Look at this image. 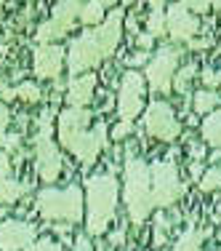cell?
Segmentation results:
<instances>
[{"label":"cell","mask_w":221,"mask_h":251,"mask_svg":"<svg viewBox=\"0 0 221 251\" xmlns=\"http://www.w3.org/2000/svg\"><path fill=\"white\" fill-rule=\"evenodd\" d=\"M123 11H112L99 27L86 29L83 35L69 43V56H67V67L72 75H80L86 70H93L96 64H101L110 53H115L117 43H120L123 35Z\"/></svg>","instance_id":"obj_1"},{"label":"cell","mask_w":221,"mask_h":251,"mask_svg":"<svg viewBox=\"0 0 221 251\" xmlns=\"http://www.w3.org/2000/svg\"><path fill=\"white\" fill-rule=\"evenodd\" d=\"M91 118L93 115L88 110H75V107H67L59 115V139H62V147L75 152L83 163H93L107 145V126L96 123L91 131L88 128Z\"/></svg>","instance_id":"obj_2"},{"label":"cell","mask_w":221,"mask_h":251,"mask_svg":"<svg viewBox=\"0 0 221 251\" xmlns=\"http://www.w3.org/2000/svg\"><path fill=\"white\" fill-rule=\"evenodd\" d=\"M88 193V232L91 235H101L107 225L115 217V203H117V182L110 174L91 176L86 184Z\"/></svg>","instance_id":"obj_3"},{"label":"cell","mask_w":221,"mask_h":251,"mask_svg":"<svg viewBox=\"0 0 221 251\" xmlns=\"http://www.w3.org/2000/svg\"><path fill=\"white\" fill-rule=\"evenodd\" d=\"M125 206H128V217L136 225L144 222L152 211V176L144 160L128 158L125 160Z\"/></svg>","instance_id":"obj_4"},{"label":"cell","mask_w":221,"mask_h":251,"mask_svg":"<svg viewBox=\"0 0 221 251\" xmlns=\"http://www.w3.org/2000/svg\"><path fill=\"white\" fill-rule=\"evenodd\" d=\"M38 208L45 219H62V222H80L83 219V193L77 187L67 190H43L38 195Z\"/></svg>","instance_id":"obj_5"},{"label":"cell","mask_w":221,"mask_h":251,"mask_svg":"<svg viewBox=\"0 0 221 251\" xmlns=\"http://www.w3.org/2000/svg\"><path fill=\"white\" fill-rule=\"evenodd\" d=\"M35 147H38L35 155H38V171L43 176V182H56L59 174H62V155H59L56 145L51 142V112L40 115V128H38Z\"/></svg>","instance_id":"obj_6"},{"label":"cell","mask_w":221,"mask_h":251,"mask_svg":"<svg viewBox=\"0 0 221 251\" xmlns=\"http://www.w3.org/2000/svg\"><path fill=\"white\" fill-rule=\"evenodd\" d=\"M149 176H152V203L160 208H168L173 201L181 195V182H178V171L176 166L168 163V160H157V163L149 169Z\"/></svg>","instance_id":"obj_7"},{"label":"cell","mask_w":221,"mask_h":251,"mask_svg":"<svg viewBox=\"0 0 221 251\" xmlns=\"http://www.w3.org/2000/svg\"><path fill=\"white\" fill-rule=\"evenodd\" d=\"M178 49H160L157 51V56L155 59H149V64H147V83L155 88V91H160V94H168L171 88H173V75H176V64H178Z\"/></svg>","instance_id":"obj_8"},{"label":"cell","mask_w":221,"mask_h":251,"mask_svg":"<svg viewBox=\"0 0 221 251\" xmlns=\"http://www.w3.org/2000/svg\"><path fill=\"white\" fill-rule=\"evenodd\" d=\"M75 22H80V3H56L53 5V19L40 25L38 29L40 46H51V40L72 32Z\"/></svg>","instance_id":"obj_9"},{"label":"cell","mask_w":221,"mask_h":251,"mask_svg":"<svg viewBox=\"0 0 221 251\" xmlns=\"http://www.w3.org/2000/svg\"><path fill=\"white\" fill-rule=\"evenodd\" d=\"M144 75H139L136 70H128L123 75V83H120V97H117V112H120L123 121H133L136 115L141 112L144 107Z\"/></svg>","instance_id":"obj_10"},{"label":"cell","mask_w":221,"mask_h":251,"mask_svg":"<svg viewBox=\"0 0 221 251\" xmlns=\"http://www.w3.org/2000/svg\"><path fill=\"white\" fill-rule=\"evenodd\" d=\"M147 131L155 136V139H163V142H173L178 136V123L173 118V110L168 101H152L147 107V115H144Z\"/></svg>","instance_id":"obj_11"},{"label":"cell","mask_w":221,"mask_h":251,"mask_svg":"<svg viewBox=\"0 0 221 251\" xmlns=\"http://www.w3.org/2000/svg\"><path fill=\"white\" fill-rule=\"evenodd\" d=\"M38 230L27 222H0V251H27Z\"/></svg>","instance_id":"obj_12"},{"label":"cell","mask_w":221,"mask_h":251,"mask_svg":"<svg viewBox=\"0 0 221 251\" xmlns=\"http://www.w3.org/2000/svg\"><path fill=\"white\" fill-rule=\"evenodd\" d=\"M200 29V22L184 8V3H176L168 8L165 14V32L171 35L173 40H195V32Z\"/></svg>","instance_id":"obj_13"},{"label":"cell","mask_w":221,"mask_h":251,"mask_svg":"<svg viewBox=\"0 0 221 251\" xmlns=\"http://www.w3.org/2000/svg\"><path fill=\"white\" fill-rule=\"evenodd\" d=\"M64 67V49L62 46H40L35 51V75L45 80H56Z\"/></svg>","instance_id":"obj_14"},{"label":"cell","mask_w":221,"mask_h":251,"mask_svg":"<svg viewBox=\"0 0 221 251\" xmlns=\"http://www.w3.org/2000/svg\"><path fill=\"white\" fill-rule=\"evenodd\" d=\"M93 88H96V75H80L69 80L67 86V104L75 110H86V104L93 99Z\"/></svg>","instance_id":"obj_15"},{"label":"cell","mask_w":221,"mask_h":251,"mask_svg":"<svg viewBox=\"0 0 221 251\" xmlns=\"http://www.w3.org/2000/svg\"><path fill=\"white\" fill-rule=\"evenodd\" d=\"M202 139L211 147H221V112H211L202 121Z\"/></svg>","instance_id":"obj_16"},{"label":"cell","mask_w":221,"mask_h":251,"mask_svg":"<svg viewBox=\"0 0 221 251\" xmlns=\"http://www.w3.org/2000/svg\"><path fill=\"white\" fill-rule=\"evenodd\" d=\"M24 190H27V184H22V182H14V179H0V203H16L24 195Z\"/></svg>","instance_id":"obj_17"},{"label":"cell","mask_w":221,"mask_h":251,"mask_svg":"<svg viewBox=\"0 0 221 251\" xmlns=\"http://www.w3.org/2000/svg\"><path fill=\"white\" fill-rule=\"evenodd\" d=\"M219 94L216 91H211V88H205V91H197L195 94V101H192V107H195V112H200V115H205V112H213L216 110V104H219Z\"/></svg>","instance_id":"obj_18"},{"label":"cell","mask_w":221,"mask_h":251,"mask_svg":"<svg viewBox=\"0 0 221 251\" xmlns=\"http://www.w3.org/2000/svg\"><path fill=\"white\" fill-rule=\"evenodd\" d=\"M202 238H205V232H197L195 227H189V230H184V235L176 241L173 251H200Z\"/></svg>","instance_id":"obj_19"},{"label":"cell","mask_w":221,"mask_h":251,"mask_svg":"<svg viewBox=\"0 0 221 251\" xmlns=\"http://www.w3.org/2000/svg\"><path fill=\"white\" fill-rule=\"evenodd\" d=\"M107 3H80V22L83 25H99L104 22Z\"/></svg>","instance_id":"obj_20"},{"label":"cell","mask_w":221,"mask_h":251,"mask_svg":"<svg viewBox=\"0 0 221 251\" xmlns=\"http://www.w3.org/2000/svg\"><path fill=\"white\" fill-rule=\"evenodd\" d=\"M160 8H163V5L155 3V5H152V14H149V19H147V32L152 35V38L165 35V14H163Z\"/></svg>","instance_id":"obj_21"},{"label":"cell","mask_w":221,"mask_h":251,"mask_svg":"<svg viewBox=\"0 0 221 251\" xmlns=\"http://www.w3.org/2000/svg\"><path fill=\"white\" fill-rule=\"evenodd\" d=\"M195 73H197L195 64H187V67H181L176 75H173V88H176L178 94H184V91L189 88V80L195 77Z\"/></svg>","instance_id":"obj_22"},{"label":"cell","mask_w":221,"mask_h":251,"mask_svg":"<svg viewBox=\"0 0 221 251\" xmlns=\"http://www.w3.org/2000/svg\"><path fill=\"white\" fill-rule=\"evenodd\" d=\"M221 187V169H211V171H205L200 179V190L202 193H211V190H216Z\"/></svg>","instance_id":"obj_23"},{"label":"cell","mask_w":221,"mask_h":251,"mask_svg":"<svg viewBox=\"0 0 221 251\" xmlns=\"http://www.w3.org/2000/svg\"><path fill=\"white\" fill-rule=\"evenodd\" d=\"M16 97L29 101V104H35V101L40 99V88L35 86V83H22V86H16Z\"/></svg>","instance_id":"obj_24"},{"label":"cell","mask_w":221,"mask_h":251,"mask_svg":"<svg viewBox=\"0 0 221 251\" xmlns=\"http://www.w3.org/2000/svg\"><path fill=\"white\" fill-rule=\"evenodd\" d=\"M27 251H62V243L53 241V238H40V241H35Z\"/></svg>","instance_id":"obj_25"},{"label":"cell","mask_w":221,"mask_h":251,"mask_svg":"<svg viewBox=\"0 0 221 251\" xmlns=\"http://www.w3.org/2000/svg\"><path fill=\"white\" fill-rule=\"evenodd\" d=\"M131 131H133V123H128V121H123V123H117L115 126V131H112V139H123V136H128Z\"/></svg>","instance_id":"obj_26"},{"label":"cell","mask_w":221,"mask_h":251,"mask_svg":"<svg viewBox=\"0 0 221 251\" xmlns=\"http://www.w3.org/2000/svg\"><path fill=\"white\" fill-rule=\"evenodd\" d=\"M5 123H8V110L0 104V147H5V142H8V136H5Z\"/></svg>","instance_id":"obj_27"},{"label":"cell","mask_w":221,"mask_h":251,"mask_svg":"<svg viewBox=\"0 0 221 251\" xmlns=\"http://www.w3.org/2000/svg\"><path fill=\"white\" fill-rule=\"evenodd\" d=\"M8 174H11V160L5 152H0V179H8Z\"/></svg>","instance_id":"obj_28"},{"label":"cell","mask_w":221,"mask_h":251,"mask_svg":"<svg viewBox=\"0 0 221 251\" xmlns=\"http://www.w3.org/2000/svg\"><path fill=\"white\" fill-rule=\"evenodd\" d=\"M75 251H91V241L86 235H77L75 238Z\"/></svg>","instance_id":"obj_29"},{"label":"cell","mask_w":221,"mask_h":251,"mask_svg":"<svg viewBox=\"0 0 221 251\" xmlns=\"http://www.w3.org/2000/svg\"><path fill=\"white\" fill-rule=\"evenodd\" d=\"M202 83H205V86H216V83H219V73L205 70V73H202Z\"/></svg>","instance_id":"obj_30"},{"label":"cell","mask_w":221,"mask_h":251,"mask_svg":"<svg viewBox=\"0 0 221 251\" xmlns=\"http://www.w3.org/2000/svg\"><path fill=\"white\" fill-rule=\"evenodd\" d=\"M141 62H147V51H139V53H133V56H128V64H131V67H139Z\"/></svg>","instance_id":"obj_31"},{"label":"cell","mask_w":221,"mask_h":251,"mask_svg":"<svg viewBox=\"0 0 221 251\" xmlns=\"http://www.w3.org/2000/svg\"><path fill=\"white\" fill-rule=\"evenodd\" d=\"M184 8H192V11H200V14H205V11L211 8V3H202V0H200V3H184Z\"/></svg>","instance_id":"obj_32"},{"label":"cell","mask_w":221,"mask_h":251,"mask_svg":"<svg viewBox=\"0 0 221 251\" xmlns=\"http://www.w3.org/2000/svg\"><path fill=\"white\" fill-rule=\"evenodd\" d=\"M123 241H125V232H123V230H115V232L110 235V243H112V246H123Z\"/></svg>","instance_id":"obj_33"},{"label":"cell","mask_w":221,"mask_h":251,"mask_svg":"<svg viewBox=\"0 0 221 251\" xmlns=\"http://www.w3.org/2000/svg\"><path fill=\"white\" fill-rule=\"evenodd\" d=\"M152 40H155V38L147 32V35H139V40H136V43L141 46V51H149V46H152Z\"/></svg>","instance_id":"obj_34"},{"label":"cell","mask_w":221,"mask_h":251,"mask_svg":"<svg viewBox=\"0 0 221 251\" xmlns=\"http://www.w3.org/2000/svg\"><path fill=\"white\" fill-rule=\"evenodd\" d=\"M189 46H192V49H208V46H211V40H189Z\"/></svg>","instance_id":"obj_35"},{"label":"cell","mask_w":221,"mask_h":251,"mask_svg":"<svg viewBox=\"0 0 221 251\" xmlns=\"http://www.w3.org/2000/svg\"><path fill=\"white\" fill-rule=\"evenodd\" d=\"M197 174H200V163L195 160V163H192V176H197Z\"/></svg>","instance_id":"obj_36"},{"label":"cell","mask_w":221,"mask_h":251,"mask_svg":"<svg viewBox=\"0 0 221 251\" xmlns=\"http://www.w3.org/2000/svg\"><path fill=\"white\" fill-rule=\"evenodd\" d=\"M213 8H216V11H221V3H213Z\"/></svg>","instance_id":"obj_37"},{"label":"cell","mask_w":221,"mask_h":251,"mask_svg":"<svg viewBox=\"0 0 221 251\" xmlns=\"http://www.w3.org/2000/svg\"><path fill=\"white\" fill-rule=\"evenodd\" d=\"M219 217H221V203H219Z\"/></svg>","instance_id":"obj_38"},{"label":"cell","mask_w":221,"mask_h":251,"mask_svg":"<svg viewBox=\"0 0 221 251\" xmlns=\"http://www.w3.org/2000/svg\"><path fill=\"white\" fill-rule=\"evenodd\" d=\"M219 86H221V73H219Z\"/></svg>","instance_id":"obj_39"},{"label":"cell","mask_w":221,"mask_h":251,"mask_svg":"<svg viewBox=\"0 0 221 251\" xmlns=\"http://www.w3.org/2000/svg\"><path fill=\"white\" fill-rule=\"evenodd\" d=\"M0 219H3V208H0Z\"/></svg>","instance_id":"obj_40"}]
</instances>
